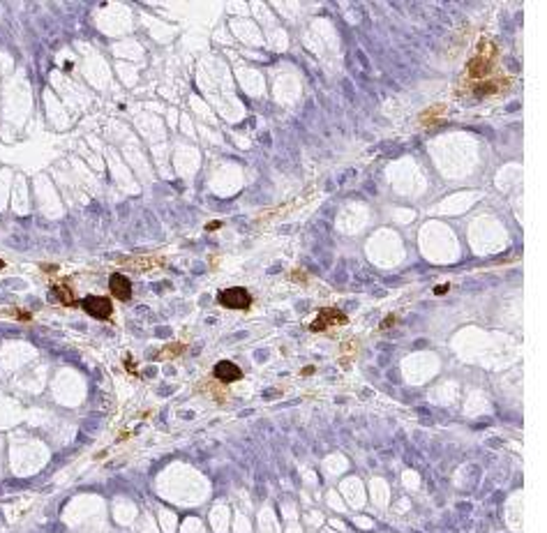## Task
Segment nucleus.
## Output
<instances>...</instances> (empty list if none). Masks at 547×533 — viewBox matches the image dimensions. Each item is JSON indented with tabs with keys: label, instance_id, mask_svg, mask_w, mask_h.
I'll use <instances>...</instances> for the list:
<instances>
[{
	"label": "nucleus",
	"instance_id": "9",
	"mask_svg": "<svg viewBox=\"0 0 547 533\" xmlns=\"http://www.w3.org/2000/svg\"><path fill=\"white\" fill-rule=\"evenodd\" d=\"M443 114H446V106L436 104V106H432L430 111H425V114L420 115V123H423V125H432L434 118H439V115H443Z\"/></svg>",
	"mask_w": 547,
	"mask_h": 533
},
{
	"label": "nucleus",
	"instance_id": "2",
	"mask_svg": "<svg viewBox=\"0 0 547 533\" xmlns=\"http://www.w3.org/2000/svg\"><path fill=\"white\" fill-rule=\"evenodd\" d=\"M81 307H83V312L88 316L99 319V321H106V319H111V314H113V303H111V298H104V296L83 298Z\"/></svg>",
	"mask_w": 547,
	"mask_h": 533
},
{
	"label": "nucleus",
	"instance_id": "13",
	"mask_svg": "<svg viewBox=\"0 0 547 533\" xmlns=\"http://www.w3.org/2000/svg\"><path fill=\"white\" fill-rule=\"evenodd\" d=\"M17 316H21V319H26V321H28V319H30V314H28V312H23V309H21V312H19Z\"/></svg>",
	"mask_w": 547,
	"mask_h": 533
},
{
	"label": "nucleus",
	"instance_id": "1",
	"mask_svg": "<svg viewBox=\"0 0 547 533\" xmlns=\"http://www.w3.org/2000/svg\"><path fill=\"white\" fill-rule=\"evenodd\" d=\"M217 303H220L222 307H229V309H249V305H252V296H249L247 288L231 286V288L220 291Z\"/></svg>",
	"mask_w": 547,
	"mask_h": 533
},
{
	"label": "nucleus",
	"instance_id": "7",
	"mask_svg": "<svg viewBox=\"0 0 547 533\" xmlns=\"http://www.w3.org/2000/svg\"><path fill=\"white\" fill-rule=\"evenodd\" d=\"M51 300L53 303H60L65 307H72L76 303V296H74V291L70 286H65V284H58V286L51 288Z\"/></svg>",
	"mask_w": 547,
	"mask_h": 533
},
{
	"label": "nucleus",
	"instance_id": "6",
	"mask_svg": "<svg viewBox=\"0 0 547 533\" xmlns=\"http://www.w3.org/2000/svg\"><path fill=\"white\" fill-rule=\"evenodd\" d=\"M109 291H111V296L118 298V300H130L132 298V282L127 275L123 272H113L111 277H109Z\"/></svg>",
	"mask_w": 547,
	"mask_h": 533
},
{
	"label": "nucleus",
	"instance_id": "4",
	"mask_svg": "<svg viewBox=\"0 0 547 533\" xmlns=\"http://www.w3.org/2000/svg\"><path fill=\"white\" fill-rule=\"evenodd\" d=\"M494 70V60L483 58V56H473L467 65V76L473 81H485Z\"/></svg>",
	"mask_w": 547,
	"mask_h": 533
},
{
	"label": "nucleus",
	"instance_id": "12",
	"mask_svg": "<svg viewBox=\"0 0 547 533\" xmlns=\"http://www.w3.org/2000/svg\"><path fill=\"white\" fill-rule=\"evenodd\" d=\"M220 227H222V222H210L206 228H208V231H215V228H220Z\"/></svg>",
	"mask_w": 547,
	"mask_h": 533
},
{
	"label": "nucleus",
	"instance_id": "10",
	"mask_svg": "<svg viewBox=\"0 0 547 533\" xmlns=\"http://www.w3.org/2000/svg\"><path fill=\"white\" fill-rule=\"evenodd\" d=\"M446 291H448V284H443V286H436V288H434V293H436V296H443Z\"/></svg>",
	"mask_w": 547,
	"mask_h": 533
},
{
	"label": "nucleus",
	"instance_id": "8",
	"mask_svg": "<svg viewBox=\"0 0 547 533\" xmlns=\"http://www.w3.org/2000/svg\"><path fill=\"white\" fill-rule=\"evenodd\" d=\"M510 83L508 79H492V81H480L476 86V95L485 97V95H494V93H501V88H506Z\"/></svg>",
	"mask_w": 547,
	"mask_h": 533
},
{
	"label": "nucleus",
	"instance_id": "3",
	"mask_svg": "<svg viewBox=\"0 0 547 533\" xmlns=\"http://www.w3.org/2000/svg\"><path fill=\"white\" fill-rule=\"evenodd\" d=\"M349 319H346L344 312H340L335 307H326V309H321L317 314V319L312 321L309 325V330L312 332H323V330H330V328H337V325H344Z\"/></svg>",
	"mask_w": 547,
	"mask_h": 533
},
{
	"label": "nucleus",
	"instance_id": "11",
	"mask_svg": "<svg viewBox=\"0 0 547 533\" xmlns=\"http://www.w3.org/2000/svg\"><path fill=\"white\" fill-rule=\"evenodd\" d=\"M395 324V316H390V319H386V321H383V324H381V328H383V330H386V328H390V325Z\"/></svg>",
	"mask_w": 547,
	"mask_h": 533
},
{
	"label": "nucleus",
	"instance_id": "5",
	"mask_svg": "<svg viewBox=\"0 0 547 533\" xmlns=\"http://www.w3.org/2000/svg\"><path fill=\"white\" fill-rule=\"evenodd\" d=\"M212 376L220 381V383H236L243 379V369L238 365H233L231 360H220L215 367H212Z\"/></svg>",
	"mask_w": 547,
	"mask_h": 533
},
{
	"label": "nucleus",
	"instance_id": "14",
	"mask_svg": "<svg viewBox=\"0 0 547 533\" xmlns=\"http://www.w3.org/2000/svg\"><path fill=\"white\" fill-rule=\"evenodd\" d=\"M2 268H5V261H0V270H2Z\"/></svg>",
	"mask_w": 547,
	"mask_h": 533
}]
</instances>
